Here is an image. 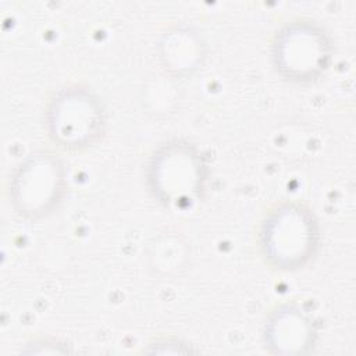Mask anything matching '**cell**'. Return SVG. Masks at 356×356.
Here are the masks:
<instances>
[{"label": "cell", "mask_w": 356, "mask_h": 356, "mask_svg": "<svg viewBox=\"0 0 356 356\" xmlns=\"http://www.w3.org/2000/svg\"><path fill=\"white\" fill-rule=\"evenodd\" d=\"M152 349H147L146 352L152 353H165V352H192L191 348H188L186 343H182L179 339H172V338H163L157 339L154 343H149Z\"/></svg>", "instance_id": "cell-8"}, {"label": "cell", "mask_w": 356, "mask_h": 356, "mask_svg": "<svg viewBox=\"0 0 356 356\" xmlns=\"http://www.w3.org/2000/svg\"><path fill=\"white\" fill-rule=\"evenodd\" d=\"M263 342L274 355H306L317 342L314 317L298 303L278 305L264 321Z\"/></svg>", "instance_id": "cell-6"}, {"label": "cell", "mask_w": 356, "mask_h": 356, "mask_svg": "<svg viewBox=\"0 0 356 356\" xmlns=\"http://www.w3.org/2000/svg\"><path fill=\"white\" fill-rule=\"evenodd\" d=\"M209 167L199 147L184 139L160 145L147 163L146 182L150 195L161 206L186 210L206 192Z\"/></svg>", "instance_id": "cell-2"}, {"label": "cell", "mask_w": 356, "mask_h": 356, "mask_svg": "<svg viewBox=\"0 0 356 356\" xmlns=\"http://www.w3.org/2000/svg\"><path fill=\"white\" fill-rule=\"evenodd\" d=\"M49 139L67 152H82L102 140L107 113L102 99L86 85L72 83L54 92L44 110Z\"/></svg>", "instance_id": "cell-4"}, {"label": "cell", "mask_w": 356, "mask_h": 356, "mask_svg": "<svg viewBox=\"0 0 356 356\" xmlns=\"http://www.w3.org/2000/svg\"><path fill=\"white\" fill-rule=\"evenodd\" d=\"M203 42L191 28H174L159 42V58L172 75L192 74L204 57Z\"/></svg>", "instance_id": "cell-7"}, {"label": "cell", "mask_w": 356, "mask_h": 356, "mask_svg": "<svg viewBox=\"0 0 356 356\" xmlns=\"http://www.w3.org/2000/svg\"><path fill=\"white\" fill-rule=\"evenodd\" d=\"M332 58L331 35L312 18H293L284 22L271 39L273 70L291 85L309 86L318 82L330 70Z\"/></svg>", "instance_id": "cell-3"}, {"label": "cell", "mask_w": 356, "mask_h": 356, "mask_svg": "<svg viewBox=\"0 0 356 356\" xmlns=\"http://www.w3.org/2000/svg\"><path fill=\"white\" fill-rule=\"evenodd\" d=\"M257 243L264 263L282 273L306 267L321 246V225L300 200L275 203L260 221Z\"/></svg>", "instance_id": "cell-1"}, {"label": "cell", "mask_w": 356, "mask_h": 356, "mask_svg": "<svg viewBox=\"0 0 356 356\" xmlns=\"http://www.w3.org/2000/svg\"><path fill=\"white\" fill-rule=\"evenodd\" d=\"M67 185L63 160L50 150L39 149L31 152L13 170L8 199L17 214L36 221L58 209Z\"/></svg>", "instance_id": "cell-5"}]
</instances>
